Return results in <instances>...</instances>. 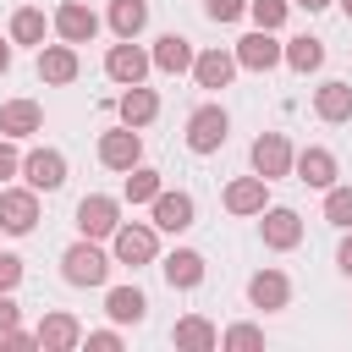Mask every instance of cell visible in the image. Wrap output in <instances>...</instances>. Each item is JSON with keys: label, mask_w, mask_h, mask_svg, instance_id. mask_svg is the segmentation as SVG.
<instances>
[{"label": "cell", "mask_w": 352, "mask_h": 352, "mask_svg": "<svg viewBox=\"0 0 352 352\" xmlns=\"http://www.w3.org/2000/svg\"><path fill=\"white\" fill-rule=\"evenodd\" d=\"M110 264H116V258H110L94 236H82V242H72V248L60 253V275H66V286H104Z\"/></svg>", "instance_id": "cell-1"}, {"label": "cell", "mask_w": 352, "mask_h": 352, "mask_svg": "<svg viewBox=\"0 0 352 352\" xmlns=\"http://www.w3.org/2000/svg\"><path fill=\"white\" fill-rule=\"evenodd\" d=\"M110 248H116V264H154V253H160V231L154 226H143V220H121L116 231H110Z\"/></svg>", "instance_id": "cell-2"}, {"label": "cell", "mask_w": 352, "mask_h": 352, "mask_svg": "<svg viewBox=\"0 0 352 352\" xmlns=\"http://www.w3.org/2000/svg\"><path fill=\"white\" fill-rule=\"evenodd\" d=\"M292 143H286V132H258L253 138V148H248V160H253V176H264V182H280V176H292Z\"/></svg>", "instance_id": "cell-3"}, {"label": "cell", "mask_w": 352, "mask_h": 352, "mask_svg": "<svg viewBox=\"0 0 352 352\" xmlns=\"http://www.w3.org/2000/svg\"><path fill=\"white\" fill-rule=\"evenodd\" d=\"M226 132H231V116H226L220 104H198V110L187 116V148H192V154H214V148L226 143Z\"/></svg>", "instance_id": "cell-4"}, {"label": "cell", "mask_w": 352, "mask_h": 352, "mask_svg": "<svg viewBox=\"0 0 352 352\" xmlns=\"http://www.w3.org/2000/svg\"><path fill=\"white\" fill-rule=\"evenodd\" d=\"M38 226V192L33 187H0V231L28 236Z\"/></svg>", "instance_id": "cell-5"}, {"label": "cell", "mask_w": 352, "mask_h": 352, "mask_svg": "<svg viewBox=\"0 0 352 352\" xmlns=\"http://www.w3.org/2000/svg\"><path fill=\"white\" fill-rule=\"evenodd\" d=\"M148 66H154V60H148L132 38H116V44L104 50V77H110V82H121V88L143 82V77H148Z\"/></svg>", "instance_id": "cell-6"}, {"label": "cell", "mask_w": 352, "mask_h": 352, "mask_svg": "<svg viewBox=\"0 0 352 352\" xmlns=\"http://www.w3.org/2000/svg\"><path fill=\"white\" fill-rule=\"evenodd\" d=\"M99 165L104 170H132V165H143V138H138V126H116V132H104L99 138Z\"/></svg>", "instance_id": "cell-7"}, {"label": "cell", "mask_w": 352, "mask_h": 352, "mask_svg": "<svg viewBox=\"0 0 352 352\" xmlns=\"http://www.w3.org/2000/svg\"><path fill=\"white\" fill-rule=\"evenodd\" d=\"M116 226H121V204H116L110 192H88V198L77 204V231H82V236L104 242Z\"/></svg>", "instance_id": "cell-8"}, {"label": "cell", "mask_w": 352, "mask_h": 352, "mask_svg": "<svg viewBox=\"0 0 352 352\" xmlns=\"http://www.w3.org/2000/svg\"><path fill=\"white\" fill-rule=\"evenodd\" d=\"M22 176H28L33 192H55V187H66V154L60 148H33V154H22Z\"/></svg>", "instance_id": "cell-9"}, {"label": "cell", "mask_w": 352, "mask_h": 352, "mask_svg": "<svg viewBox=\"0 0 352 352\" xmlns=\"http://www.w3.org/2000/svg\"><path fill=\"white\" fill-rule=\"evenodd\" d=\"M236 66L242 72H270V66H280V44H275V33L270 28H253L248 38H236Z\"/></svg>", "instance_id": "cell-10"}, {"label": "cell", "mask_w": 352, "mask_h": 352, "mask_svg": "<svg viewBox=\"0 0 352 352\" xmlns=\"http://www.w3.org/2000/svg\"><path fill=\"white\" fill-rule=\"evenodd\" d=\"M50 28L66 38V44H88L94 33H99V16L82 6V0H66V6H55V16H50Z\"/></svg>", "instance_id": "cell-11"}, {"label": "cell", "mask_w": 352, "mask_h": 352, "mask_svg": "<svg viewBox=\"0 0 352 352\" xmlns=\"http://www.w3.org/2000/svg\"><path fill=\"white\" fill-rule=\"evenodd\" d=\"M148 209H154V231H187L192 214H198L192 209V192H170V187H160Z\"/></svg>", "instance_id": "cell-12"}, {"label": "cell", "mask_w": 352, "mask_h": 352, "mask_svg": "<svg viewBox=\"0 0 352 352\" xmlns=\"http://www.w3.org/2000/svg\"><path fill=\"white\" fill-rule=\"evenodd\" d=\"M33 336H38V346H44V352H72V346H82V324H77V319H72L66 308L44 314Z\"/></svg>", "instance_id": "cell-13"}, {"label": "cell", "mask_w": 352, "mask_h": 352, "mask_svg": "<svg viewBox=\"0 0 352 352\" xmlns=\"http://www.w3.org/2000/svg\"><path fill=\"white\" fill-rule=\"evenodd\" d=\"M44 126V110H38V99H6L0 104V138H33Z\"/></svg>", "instance_id": "cell-14"}, {"label": "cell", "mask_w": 352, "mask_h": 352, "mask_svg": "<svg viewBox=\"0 0 352 352\" xmlns=\"http://www.w3.org/2000/svg\"><path fill=\"white\" fill-rule=\"evenodd\" d=\"M314 116H319V121H330V126L352 121V82H341V77L319 82V88H314Z\"/></svg>", "instance_id": "cell-15"}, {"label": "cell", "mask_w": 352, "mask_h": 352, "mask_svg": "<svg viewBox=\"0 0 352 352\" xmlns=\"http://www.w3.org/2000/svg\"><path fill=\"white\" fill-rule=\"evenodd\" d=\"M192 38H182V33H165V38H154V72H165V77H182V72H192Z\"/></svg>", "instance_id": "cell-16"}, {"label": "cell", "mask_w": 352, "mask_h": 352, "mask_svg": "<svg viewBox=\"0 0 352 352\" xmlns=\"http://www.w3.org/2000/svg\"><path fill=\"white\" fill-rule=\"evenodd\" d=\"M38 77L44 82H55V88H66L72 77H77V44H38Z\"/></svg>", "instance_id": "cell-17"}, {"label": "cell", "mask_w": 352, "mask_h": 352, "mask_svg": "<svg viewBox=\"0 0 352 352\" xmlns=\"http://www.w3.org/2000/svg\"><path fill=\"white\" fill-rule=\"evenodd\" d=\"M292 170H297V182H308V187H336V154L330 148H302V154H292Z\"/></svg>", "instance_id": "cell-18"}, {"label": "cell", "mask_w": 352, "mask_h": 352, "mask_svg": "<svg viewBox=\"0 0 352 352\" xmlns=\"http://www.w3.org/2000/svg\"><path fill=\"white\" fill-rule=\"evenodd\" d=\"M226 209L231 214H264L270 209V182L264 176H236L226 187Z\"/></svg>", "instance_id": "cell-19"}, {"label": "cell", "mask_w": 352, "mask_h": 352, "mask_svg": "<svg viewBox=\"0 0 352 352\" xmlns=\"http://www.w3.org/2000/svg\"><path fill=\"white\" fill-rule=\"evenodd\" d=\"M248 302H253V308H264V314H275V308H286V302H292V280H286L280 270H258V275L248 280Z\"/></svg>", "instance_id": "cell-20"}, {"label": "cell", "mask_w": 352, "mask_h": 352, "mask_svg": "<svg viewBox=\"0 0 352 352\" xmlns=\"http://www.w3.org/2000/svg\"><path fill=\"white\" fill-rule=\"evenodd\" d=\"M297 242H302V220H297V209H264V248L292 253Z\"/></svg>", "instance_id": "cell-21"}, {"label": "cell", "mask_w": 352, "mask_h": 352, "mask_svg": "<svg viewBox=\"0 0 352 352\" xmlns=\"http://www.w3.org/2000/svg\"><path fill=\"white\" fill-rule=\"evenodd\" d=\"M192 77H198V88H226L236 77V55L231 50H204V55H192Z\"/></svg>", "instance_id": "cell-22"}, {"label": "cell", "mask_w": 352, "mask_h": 352, "mask_svg": "<svg viewBox=\"0 0 352 352\" xmlns=\"http://www.w3.org/2000/svg\"><path fill=\"white\" fill-rule=\"evenodd\" d=\"M116 110H121V121H126V126H148V121L160 116V94H154V88H143V82H132V88L116 99Z\"/></svg>", "instance_id": "cell-23"}, {"label": "cell", "mask_w": 352, "mask_h": 352, "mask_svg": "<svg viewBox=\"0 0 352 352\" xmlns=\"http://www.w3.org/2000/svg\"><path fill=\"white\" fill-rule=\"evenodd\" d=\"M165 280L176 286V292H192V286H204V253H192V248H176L165 264Z\"/></svg>", "instance_id": "cell-24"}, {"label": "cell", "mask_w": 352, "mask_h": 352, "mask_svg": "<svg viewBox=\"0 0 352 352\" xmlns=\"http://www.w3.org/2000/svg\"><path fill=\"white\" fill-rule=\"evenodd\" d=\"M170 341H176V346H187V352H214V346H220V330H214L204 314H187V319H176Z\"/></svg>", "instance_id": "cell-25"}, {"label": "cell", "mask_w": 352, "mask_h": 352, "mask_svg": "<svg viewBox=\"0 0 352 352\" xmlns=\"http://www.w3.org/2000/svg\"><path fill=\"white\" fill-rule=\"evenodd\" d=\"M104 314H110L116 324H143V314H148V297H143L138 286H110V297H104Z\"/></svg>", "instance_id": "cell-26"}, {"label": "cell", "mask_w": 352, "mask_h": 352, "mask_svg": "<svg viewBox=\"0 0 352 352\" xmlns=\"http://www.w3.org/2000/svg\"><path fill=\"white\" fill-rule=\"evenodd\" d=\"M44 33H50V16L38 6H16L11 11V28H6L11 44H44Z\"/></svg>", "instance_id": "cell-27"}, {"label": "cell", "mask_w": 352, "mask_h": 352, "mask_svg": "<svg viewBox=\"0 0 352 352\" xmlns=\"http://www.w3.org/2000/svg\"><path fill=\"white\" fill-rule=\"evenodd\" d=\"M148 28V0H110V33L116 38H138Z\"/></svg>", "instance_id": "cell-28"}, {"label": "cell", "mask_w": 352, "mask_h": 352, "mask_svg": "<svg viewBox=\"0 0 352 352\" xmlns=\"http://www.w3.org/2000/svg\"><path fill=\"white\" fill-rule=\"evenodd\" d=\"M280 60H286L292 72H319V66H324V44L302 33V38H292V44H280Z\"/></svg>", "instance_id": "cell-29"}, {"label": "cell", "mask_w": 352, "mask_h": 352, "mask_svg": "<svg viewBox=\"0 0 352 352\" xmlns=\"http://www.w3.org/2000/svg\"><path fill=\"white\" fill-rule=\"evenodd\" d=\"M154 192H160V170L132 165L126 170V204H154Z\"/></svg>", "instance_id": "cell-30"}, {"label": "cell", "mask_w": 352, "mask_h": 352, "mask_svg": "<svg viewBox=\"0 0 352 352\" xmlns=\"http://www.w3.org/2000/svg\"><path fill=\"white\" fill-rule=\"evenodd\" d=\"M324 220H330V226H341V231L352 226V187H341V182H336V187H324Z\"/></svg>", "instance_id": "cell-31"}, {"label": "cell", "mask_w": 352, "mask_h": 352, "mask_svg": "<svg viewBox=\"0 0 352 352\" xmlns=\"http://www.w3.org/2000/svg\"><path fill=\"white\" fill-rule=\"evenodd\" d=\"M286 11H292V0H248V16H253L258 28H270V33L286 22Z\"/></svg>", "instance_id": "cell-32"}, {"label": "cell", "mask_w": 352, "mask_h": 352, "mask_svg": "<svg viewBox=\"0 0 352 352\" xmlns=\"http://www.w3.org/2000/svg\"><path fill=\"white\" fill-rule=\"evenodd\" d=\"M220 346H231V352L264 346V330H258V324H231V330H220Z\"/></svg>", "instance_id": "cell-33"}, {"label": "cell", "mask_w": 352, "mask_h": 352, "mask_svg": "<svg viewBox=\"0 0 352 352\" xmlns=\"http://www.w3.org/2000/svg\"><path fill=\"white\" fill-rule=\"evenodd\" d=\"M248 11V0H204V16L209 22H236Z\"/></svg>", "instance_id": "cell-34"}, {"label": "cell", "mask_w": 352, "mask_h": 352, "mask_svg": "<svg viewBox=\"0 0 352 352\" xmlns=\"http://www.w3.org/2000/svg\"><path fill=\"white\" fill-rule=\"evenodd\" d=\"M16 286H22V258L0 253V292H16Z\"/></svg>", "instance_id": "cell-35"}, {"label": "cell", "mask_w": 352, "mask_h": 352, "mask_svg": "<svg viewBox=\"0 0 352 352\" xmlns=\"http://www.w3.org/2000/svg\"><path fill=\"white\" fill-rule=\"evenodd\" d=\"M16 170H22V154L11 148V138H0V182H6V176H16Z\"/></svg>", "instance_id": "cell-36"}, {"label": "cell", "mask_w": 352, "mask_h": 352, "mask_svg": "<svg viewBox=\"0 0 352 352\" xmlns=\"http://www.w3.org/2000/svg\"><path fill=\"white\" fill-rule=\"evenodd\" d=\"M11 324H22V308H16L11 292H0V330H11Z\"/></svg>", "instance_id": "cell-37"}, {"label": "cell", "mask_w": 352, "mask_h": 352, "mask_svg": "<svg viewBox=\"0 0 352 352\" xmlns=\"http://www.w3.org/2000/svg\"><path fill=\"white\" fill-rule=\"evenodd\" d=\"M88 346H94V352H116V346H121V336H116V330H94V336H88Z\"/></svg>", "instance_id": "cell-38"}, {"label": "cell", "mask_w": 352, "mask_h": 352, "mask_svg": "<svg viewBox=\"0 0 352 352\" xmlns=\"http://www.w3.org/2000/svg\"><path fill=\"white\" fill-rule=\"evenodd\" d=\"M336 264H341V275H352V226H346V242L336 248Z\"/></svg>", "instance_id": "cell-39"}, {"label": "cell", "mask_w": 352, "mask_h": 352, "mask_svg": "<svg viewBox=\"0 0 352 352\" xmlns=\"http://www.w3.org/2000/svg\"><path fill=\"white\" fill-rule=\"evenodd\" d=\"M11 72V38H0V77Z\"/></svg>", "instance_id": "cell-40"}, {"label": "cell", "mask_w": 352, "mask_h": 352, "mask_svg": "<svg viewBox=\"0 0 352 352\" xmlns=\"http://www.w3.org/2000/svg\"><path fill=\"white\" fill-rule=\"evenodd\" d=\"M292 6H302V11H324L330 0H292Z\"/></svg>", "instance_id": "cell-41"}, {"label": "cell", "mask_w": 352, "mask_h": 352, "mask_svg": "<svg viewBox=\"0 0 352 352\" xmlns=\"http://www.w3.org/2000/svg\"><path fill=\"white\" fill-rule=\"evenodd\" d=\"M341 11H346V22H352V0H341Z\"/></svg>", "instance_id": "cell-42"}]
</instances>
